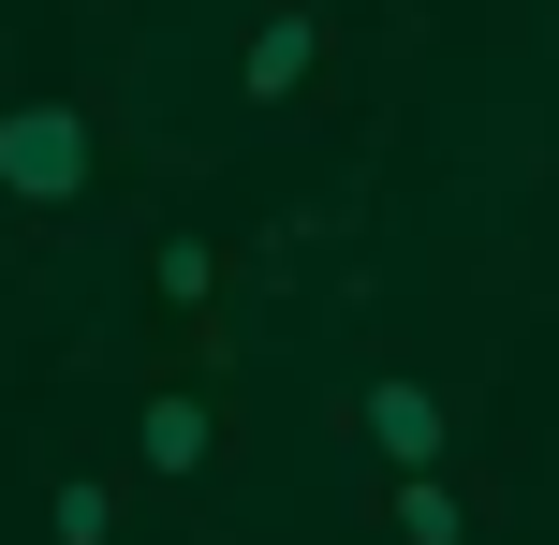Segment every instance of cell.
Segmentation results:
<instances>
[{
    "mask_svg": "<svg viewBox=\"0 0 559 545\" xmlns=\"http://www.w3.org/2000/svg\"><path fill=\"white\" fill-rule=\"evenodd\" d=\"M104 192V118L74 104V88H29V104H0V206H29V222H59V206Z\"/></svg>",
    "mask_w": 559,
    "mask_h": 545,
    "instance_id": "obj_1",
    "label": "cell"
},
{
    "mask_svg": "<svg viewBox=\"0 0 559 545\" xmlns=\"http://www.w3.org/2000/svg\"><path fill=\"white\" fill-rule=\"evenodd\" d=\"M324 45H338V15H324V0H265V15L236 29V104H251V118L309 104V74H324Z\"/></svg>",
    "mask_w": 559,
    "mask_h": 545,
    "instance_id": "obj_2",
    "label": "cell"
},
{
    "mask_svg": "<svg viewBox=\"0 0 559 545\" xmlns=\"http://www.w3.org/2000/svg\"><path fill=\"white\" fill-rule=\"evenodd\" d=\"M118 517H133V487H104V472H59L45 487V545H118Z\"/></svg>",
    "mask_w": 559,
    "mask_h": 545,
    "instance_id": "obj_7",
    "label": "cell"
},
{
    "mask_svg": "<svg viewBox=\"0 0 559 545\" xmlns=\"http://www.w3.org/2000/svg\"><path fill=\"white\" fill-rule=\"evenodd\" d=\"M354 442H368V472H456V399L397 369V383L354 399Z\"/></svg>",
    "mask_w": 559,
    "mask_h": 545,
    "instance_id": "obj_4",
    "label": "cell"
},
{
    "mask_svg": "<svg viewBox=\"0 0 559 545\" xmlns=\"http://www.w3.org/2000/svg\"><path fill=\"white\" fill-rule=\"evenodd\" d=\"M222 281H236V251H222V236H192V222L147 251V295H163L177 324H206V310H222Z\"/></svg>",
    "mask_w": 559,
    "mask_h": 545,
    "instance_id": "obj_6",
    "label": "cell"
},
{
    "mask_svg": "<svg viewBox=\"0 0 559 545\" xmlns=\"http://www.w3.org/2000/svg\"><path fill=\"white\" fill-rule=\"evenodd\" d=\"M222 458H236V413L206 399V383H163V399L133 413V472L147 487H206Z\"/></svg>",
    "mask_w": 559,
    "mask_h": 545,
    "instance_id": "obj_3",
    "label": "cell"
},
{
    "mask_svg": "<svg viewBox=\"0 0 559 545\" xmlns=\"http://www.w3.org/2000/svg\"><path fill=\"white\" fill-rule=\"evenodd\" d=\"M397 545H472V487L456 472H383V501H368Z\"/></svg>",
    "mask_w": 559,
    "mask_h": 545,
    "instance_id": "obj_5",
    "label": "cell"
}]
</instances>
